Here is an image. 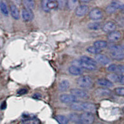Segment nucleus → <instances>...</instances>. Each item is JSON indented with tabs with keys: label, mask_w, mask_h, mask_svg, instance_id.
<instances>
[{
	"label": "nucleus",
	"mask_w": 124,
	"mask_h": 124,
	"mask_svg": "<svg viewBox=\"0 0 124 124\" xmlns=\"http://www.w3.org/2000/svg\"><path fill=\"white\" fill-rule=\"evenodd\" d=\"M111 56L116 60H122L124 58V49L121 45H112L109 48Z\"/></svg>",
	"instance_id": "1"
},
{
	"label": "nucleus",
	"mask_w": 124,
	"mask_h": 124,
	"mask_svg": "<svg viewBox=\"0 0 124 124\" xmlns=\"http://www.w3.org/2000/svg\"><path fill=\"white\" fill-rule=\"evenodd\" d=\"M42 8L45 12L48 13L51 10H55L59 7L58 2L53 0H43L41 2Z\"/></svg>",
	"instance_id": "2"
},
{
	"label": "nucleus",
	"mask_w": 124,
	"mask_h": 124,
	"mask_svg": "<svg viewBox=\"0 0 124 124\" xmlns=\"http://www.w3.org/2000/svg\"><path fill=\"white\" fill-rule=\"evenodd\" d=\"M77 85L84 89L91 88L93 85V81L89 76H82L77 79Z\"/></svg>",
	"instance_id": "3"
},
{
	"label": "nucleus",
	"mask_w": 124,
	"mask_h": 124,
	"mask_svg": "<svg viewBox=\"0 0 124 124\" xmlns=\"http://www.w3.org/2000/svg\"><path fill=\"white\" fill-rule=\"evenodd\" d=\"M81 122L85 124H92L94 122V116L91 112H84L80 115Z\"/></svg>",
	"instance_id": "4"
},
{
	"label": "nucleus",
	"mask_w": 124,
	"mask_h": 124,
	"mask_svg": "<svg viewBox=\"0 0 124 124\" xmlns=\"http://www.w3.org/2000/svg\"><path fill=\"white\" fill-rule=\"evenodd\" d=\"M60 100L62 102L65 104H73L77 102V97L72 94H62L60 97Z\"/></svg>",
	"instance_id": "5"
},
{
	"label": "nucleus",
	"mask_w": 124,
	"mask_h": 124,
	"mask_svg": "<svg viewBox=\"0 0 124 124\" xmlns=\"http://www.w3.org/2000/svg\"><path fill=\"white\" fill-rule=\"evenodd\" d=\"M103 13L101 9L98 8H94L89 13V17L91 19L94 21H97L102 17Z\"/></svg>",
	"instance_id": "6"
},
{
	"label": "nucleus",
	"mask_w": 124,
	"mask_h": 124,
	"mask_svg": "<svg viewBox=\"0 0 124 124\" xmlns=\"http://www.w3.org/2000/svg\"><path fill=\"white\" fill-rule=\"evenodd\" d=\"M96 110V106L91 102H81V111H85V112H92Z\"/></svg>",
	"instance_id": "7"
},
{
	"label": "nucleus",
	"mask_w": 124,
	"mask_h": 124,
	"mask_svg": "<svg viewBox=\"0 0 124 124\" xmlns=\"http://www.w3.org/2000/svg\"><path fill=\"white\" fill-rule=\"evenodd\" d=\"M22 16L25 21H30L34 18V13L32 9H23L22 11Z\"/></svg>",
	"instance_id": "8"
},
{
	"label": "nucleus",
	"mask_w": 124,
	"mask_h": 124,
	"mask_svg": "<svg viewBox=\"0 0 124 124\" xmlns=\"http://www.w3.org/2000/svg\"><path fill=\"white\" fill-rule=\"evenodd\" d=\"M121 37V34L119 31H114L108 33L107 35V39L110 42H115L120 39Z\"/></svg>",
	"instance_id": "9"
},
{
	"label": "nucleus",
	"mask_w": 124,
	"mask_h": 124,
	"mask_svg": "<svg viewBox=\"0 0 124 124\" xmlns=\"http://www.w3.org/2000/svg\"><path fill=\"white\" fill-rule=\"evenodd\" d=\"M70 93L72 95L75 96V97H81V98H86L88 97V94L87 92L85 90L80 89H71Z\"/></svg>",
	"instance_id": "10"
},
{
	"label": "nucleus",
	"mask_w": 124,
	"mask_h": 124,
	"mask_svg": "<svg viewBox=\"0 0 124 124\" xmlns=\"http://www.w3.org/2000/svg\"><path fill=\"white\" fill-rule=\"evenodd\" d=\"M89 10V8L85 4H82L78 6L75 9V14L78 16H83L87 14Z\"/></svg>",
	"instance_id": "11"
},
{
	"label": "nucleus",
	"mask_w": 124,
	"mask_h": 124,
	"mask_svg": "<svg viewBox=\"0 0 124 124\" xmlns=\"http://www.w3.org/2000/svg\"><path fill=\"white\" fill-rule=\"evenodd\" d=\"M116 29V24L112 21H108L103 25L102 29L105 32L110 33L114 31Z\"/></svg>",
	"instance_id": "12"
},
{
	"label": "nucleus",
	"mask_w": 124,
	"mask_h": 124,
	"mask_svg": "<svg viewBox=\"0 0 124 124\" xmlns=\"http://www.w3.org/2000/svg\"><path fill=\"white\" fill-rule=\"evenodd\" d=\"M95 60L96 61V62L103 65H107V64L109 63V62H110V59L107 56L101 54L96 55Z\"/></svg>",
	"instance_id": "13"
},
{
	"label": "nucleus",
	"mask_w": 124,
	"mask_h": 124,
	"mask_svg": "<svg viewBox=\"0 0 124 124\" xmlns=\"http://www.w3.org/2000/svg\"><path fill=\"white\" fill-rule=\"evenodd\" d=\"M95 94L98 97H106L111 94L110 90L106 88H99L95 91Z\"/></svg>",
	"instance_id": "14"
},
{
	"label": "nucleus",
	"mask_w": 124,
	"mask_h": 124,
	"mask_svg": "<svg viewBox=\"0 0 124 124\" xmlns=\"http://www.w3.org/2000/svg\"><path fill=\"white\" fill-rule=\"evenodd\" d=\"M97 84L100 86L104 87H104H112L114 86L112 82L109 81L108 79H104V78L98 79L97 80Z\"/></svg>",
	"instance_id": "15"
},
{
	"label": "nucleus",
	"mask_w": 124,
	"mask_h": 124,
	"mask_svg": "<svg viewBox=\"0 0 124 124\" xmlns=\"http://www.w3.org/2000/svg\"><path fill=\"white\" fill-rule=\"evenodd\" d=\"M68 71H69L70 73L71 74L73 75H80L83 73V70L81 68L78 67V66H75V65H72V66H70L68 68Z\"/></svg>",
	"instance_id": "16"
},
{
	"label": "nucleus",
	"mask_w": 124,
	"mask_h": 124,
	"mask_svg": "<svg viewBox=\"0 0 124 124\" xmlns=\"http://www.w3.org/2000/svg\"><path fill=\"white\" fill-rule=\"evenodd\" d=\"M10 11H11V14L13 17L15 19H19V11L18 8L15 4H11L10 6Z\"/></svg>",
	"instance_id": "17"
},
{
	"label": "nucleus",
	"mask_w": 124,
	"mask_h": 124,
	"mask_svg": "<svg viewBox=\"0 0 124 124\" xmlns=\"http://www.w3.org/2000/svg\"><path fill=\"white\" fill-rule=\"evenodd\" d=\"M79 60L83 62L87 63L90 64V65L97 66V62H96V61L95 60L93 59V58H91V57H89V56H83L81 57Z\"/></svg>",
	"instance_id": "18"
},
{
	"label": "nucleus",
	"mask_w": 124,
	"mask_h": 124,
	"mask_svg": "<svg viewBox=\"0 0 124 124\" xmlns=\"http://www.w3.org/2000/svg\"><path fill=\"white\" fill-rule=\"evenodd\" d=\"M70 87V83L67 80L62 81L59 84V90L60 91H65L67 90Z\"/></svg>",
	"instance_id": "19"
},
{
	"label": "nucleus",
	"mask_w": 124,
	"mask_h": 124,
	"mask_svg": "<svg viewBox=\"0 0 124 124\" xmlns=\"http://www.w3.org/2000/svg\"><path fill=\"white\" fill-rule=\"evenodd\" d=\"M55 119L60 124H67L69 122V119L67 117L62 115L55 116Z\"/></svg>",
	"instance_id": "20"
},
{
	"label": "nucleus",
	"mask_w": 124,
	"mask_h": 124,
	"mask_svg": "<svg viewBox=\"0 0 124 124\" xmlns=\"http://www.w3.org/2000/svg\"><path fill=\"white\" fill-rule=\"evenodd\" d=\"M94 46L101 50L107 47V42L104 40H97L94 43Z\"/></svg>",
	"instance_id": "21"
},
{
	"label": "nucleus",
	"mask_w": 124,
	"mask_h": 124,
	"mask_svg": "<svg viewBox=\"0 0 124 124\" xmlns=\"http://www.w3.org/2000/svg\"><path fill=\"white\" fill-rule=\"evenodd\" d=\"M87 27L89 29L93 30V31H97L101 27V24L97 22H93V23H90L88 24Z\"/></svg>",
	"instance_id": "22"
},
{
	"label": "nucleus",
	"mask_w": 124,
	"mask_h": 124,
	"mask_svg": "<svg viewBox=\"0 0 124 124\" xmlns=\"http://www.w3.org/2000/svg\"><path fill=\"white\" fill-rule=\"evenodd\" d=\"M86 50H87V52H89L92 54H97V55L100 54V53L102 52V50L97 48V47L94 46V45H93V46H89V47H87Z\"/></svg>",
	"instance_id": "23"
},
{
	"label": "nucleus",
	"mask_w": 124,
	"mask_h": 124,
	"mask_svg": "<svg viewBox=\"0 0 124 124\" xmlns=\"http://www.w3.org/2000/svg\"><path fill=\"white\" fill-rule=\"evenodd\" d=\"M0 7H1V11L2 13L4 16H8L9 14V11L6 3H4V1H1V3H0Z\"/></svg>",
	"instance_id": "24"
},
{
	"label": "nucleus",
	"mask_w": 124,
	"mask_h": 124,
	"mask_svg": "<svg viewBox=\"0 0 124 124\" xmlns=\"http://www.w3.org/2000/svg\"><path fill=\"white\" fill-rule=\"evenodd\" d=\"M23 3L25 8L29 9H32V8H34V6H35V2L34 1L25 0V1H23Z\"/></svg>",
	"instance_id": "25"
},
{
	"label": "nucleus",
	"mask_w": 124,
	"mask_h": 124,
	"mask_svg": "<svg viewBox=\"0 0 124 124\" xmlns=\"http://www.w3.org/2000/svg\"><path fill=\"white\" fill-rule=\"evenodd\" d=\"M70 119L71 121L74 122L79 123L81 122L80 119V116L78 115L77 114H75V113H73V114H71L69 116Z\"/></svg>",
	"instance_id": "26"
},
{
	"label": "nucleus",
	"mask_w": 124,
	"mask_h": 124,
	"mask_svg": "<svg viewBox=\"0 0 124 124\" xmlns=\"http://www.w3.org/2000/svg\"><path fill=\"white\" fill-rule=\"evenodd\" d=\"M120 78V75H118L117 74H110V75H108V79L111 82H119Z\"/></svg>",
	"instance_id": "27"
},
{
	"label": "nucleus",
	"mask_w": 124,
	"mask_h": 124,
	"mask_svg": "<svg viewBox=\"0 0 124 124\" xmlns=\"http://www.w3.org/2000/svg\"><path fill=\"white\" fill-rule=\"evenodd\" d=\"M111 4L114 5L117 9L124 10V4L122 3V2L115 1L112 2Z\"/></svg>",
	"instance_id": "28"
},
{
	"label": "nucleus",
	"mask_w": 124,
	"mask_h": 124,
	"mask_svg": "<svg viewBox=\"0 0 124 124\" xmlns=\"http://www.w3.org/2000/svg\"><path fill=\"white\" fill-rule=\"evenodd\" d=\"M77 1H74V0L68 1L66 2V6L70 9H73L76 7V5H77Z\"/></svg>",
	"instance_id": "29"
},
{
	"label": "nucleus",
	"mask_w": 124,
	"mask_h": 124,
	"mask_svg": "<svg viewBox=\"0 0 124 124\" xmlns=\"http://www.w3.org/2000/svg\"><path fill=\"white\" fill-rule=\"evenodd\" d=\"M117 11V9L115 8V6L114 5L110 3L108 6H107L106 9V11L107 12V14H113V13H114L115 12Z\"/></svg>",
	"instance_id": "30"
},
{
	"label": "nucleus",
	"mask_w": 124,
	"mask_h": 124,
	"mask_svg": "<svg viewBox=\"0 0 124 124\" xmlns=\"http://www.w3.org/2000/svg\"><path fill=\"white\" fill-rule=\"evenodd\" d=\"M115 94L118 96H124V87H117L114 89Z\"/></svg>",
	"instance_id": "31"
},
{
	"label": "nucleus",
	"mask_w": 124,
	"mask_h": 124,
	"mask_svg": "<svg viewBox=\"0 0 124 124\" xmlns=\"http://www.w3.org/2000/svg\"><path fill=\"white\" fill-rule=\"evenodd\" d=\"M25 124H40V122L37 118H29L24 122Z\"/></svg>",
	"instance_id": "32"
},
{
	"label": "nucleus",
	"mask_w": 124,
	"mask_h": 124,
	"mask_svg": "<svg viewBox=\"0 0 124 124\" xmlns=\"http://www.w3.org/2000/svg\"><path fill=\"white\" fill-rule=\"evenodd\" d=\"M107 70L108 71L112 72V73L117 72L118 71V66L116 65V64H112L107 67Z\"/></svg>",
	"instance_id": "33"
},
{
	"label": "nucleus",
	"mask_w": 124,
	"mask_h": 124,
	"mask_svg": "<svg viewBox=\"0 0 124 124\" xmlns=\"http://www.w3.org/2000/svg\"><path fill=\"white\" fill-rule=\"evenodd\" d=\"M118 73L124 75V65H118Z\"/></svg>",
	"instance_id": "34"
},
{
	"label": "nucleus",
	"mask_w": 124,
	"mask_h": 124,
	"mask_svg": "<svg viewBox=\"0 0 124 124\" xmlns=\"http://www.w3.org/2000/svg\"><path fill=\"white\" fill-rule=\"evenodd\" d=\"M27 90L26 89H21L17 91V94L19 95H24L27 94Z\"/></svg>",
	"instance_id": "35"
},
{
	"label": "nucleus",
	"mask_w": 124,
	"mask_h": 124,
	"mask_svg": "<svg viewBox=\"0 0 124 124\" xmlns=\"http://www.w3.org/2000/svg\"><path fill=\"white\" fill-rule=\"evenodd\" d=\"M117 23L119 24V25H121V26L124 25V17H120L119 19L117 20Z\"/></svg>",
	"instance_id": "36"
},
{
	"label": "nucleus",
	"mask_w": 124,
	"mask_h": 124,
	"mask_svg": "<svg viewBox=\"0 0 124 124\" xmlns=\"http://www.w3.org/2000/svg\"><path fill=\"white\" fill-rule=\"evenodd\" d=\"M6 108V101H4L2 102L1 105V110H4Z\"/></svg>",
	"instance_id": "37"
},
{
	"label": "nucleus",
	"mask_w": 124,
	"mask_h": 124,
	"mask_svg": "<svg viewBox=\"0 0 124 124\" xmlns=\"http://www.w3.org/2000/svg\"><path fill=\"white\" fill-rule=\"evenodd\" d=\"M119 83H121L122 85H124V75H120Z\"/></svg>",
	"instance_id": "38"
},
{
	"label": "nucleus",
	"mask_w": 124,
	"mask_h": 124,
	"mask_svg": "<svg viewBox=\"0 0 124 124\" xmlns=\"http://www.w3.org/2000/svg\"><path fill=\"white\" fill-rule=\"evenodd\" d=\"M84 124V123H83V122H79V123H78V124Z\"/></svg>",
	"instance_id": "39"
},
{
	"label": "nucleus",
	"mask_w": 124,
	"mask_h": 124,
	"mask_svg": "<svg viewBox=\"0 0 124 124\" xmlns=\"http://www.w3.org/2000/svg\"><path fill=\"white\" fill-rule=\"evenodd\" d=\"M123 111H124V107L123 108Z\"/></svg>",
	"instance_id": "40"
},
{
	"label": "nucleus",
	"mask_w": 124,
	"mask_h": 124,
	"mask_svg": "<svg viewBox=\"0 0 124 124\" xmlns=\"http://www.w3.org/2000/svg\"></svg>",
	"instance_id": "41"
}]
</instances>
